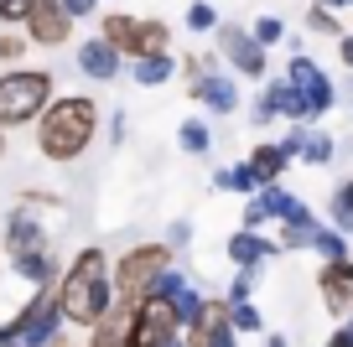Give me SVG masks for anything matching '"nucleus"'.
<instances>
[{
	"label": "nucleus",
	"mask_w": 353,
	"mask_h": 347,
	"mask_svg": "<svg viewBox=\"0 0 353 347\" xmlns=\"http://www.w3.org/2000/svg\"><path fill=\"white\" fill-rule=\"evenodd\" d=\"M52 301H57V316L68 326H94L104 311L114 306V285H110V254L99 244H88V249L73 254L63 275L52 285Z\"/></svg>",
	"instance_id": "nucleus-1"
},
{
	"label": "nucleus",
	"mask_w": 353,
	"mask_h": 347,
	"mask_svg": "<svg viewBox=\"0 0 353 347\" xmlns=\"http://www.w3.org/2000/svg\"><path fill=\"white\" fill-rule=\"evenodd\" d=\"M99 135V104L88 94H68V98H52L37 120V151L47 161L68 166L88 151V140Z\"/></svg>",
	"instance_id": "nucleus-2"
},
{
	"label": "nucleus",
	"mask_w": 353,
	"mask_h": 347,
	"mask_svg": "<svg viewBox=\"0 0 353 347\" xmlns=\"http://www.w3.org/2000/svg\"><path fill=\"white\" fill-rule=\"evenodd\" d=\"M47 104H52V73L47 67H11V73H0V130L37 125Z\"/></svg>",
	"instance_id": "nucleus-3"
},
{
	"label": "nucleus",
	"mask_w": 353,
	"mask_h": 347,
	"mask_svg": "<svg viewBox=\"0 0 353 347\" xmlns=\"http://www.w3.org/2000/svg\"><path fill=\"white\" fill-rule=\"evenodd\" d=\"M63 337V316H57L52 291H37L11 322L0 326V347H52Z\"/></svg>",
	"instance_id": "nucleus-4"
},
{
	"label": "nucleus",
	"mask_w": 353,
	"mask_h": 347,
	"mask_svg": "<svg viewBox=\"0 0 353 347\" xmlns=\"http://www.w3.org/2000/svg\"><path fill=\"white\" fill-rule=\"evenodd\" d=\"M176 254L166 249V244H135L130 254H120V264L110 270V285H114V301H141L145 291H151V280L161 270H172Z\"/></svg>",
	"instance_id": "nucleus-5"
},
{
	"label": "nucleus",
	"mask_w": 353,
	"mask_h": 347,
	"mask_svg": "<svg viewBox=\"0 0 353 347\" xmlns=\"http://www.w3.org/2000/svg\"><path fill=\"white\" fill-rule=\"evenodd\" d=\"M286 88L296 94V104H301V120H317V114H327L332 104H338V94H332V78L322 73L312 57H291V67H286Z\"/></svg>",
	"instance_id": "nucleus-6"
},
{
	"label": "nucleus",
	"mask_w": 353,
	"mask_h": 347,
	"mask_svg": "<svg viewBox=\"0 0 353 347\" xmlns=\"http://www.w3.org/2000/svg\"><path fill=\"white\" fill-rule=\"evenodd\" d=\"M47 207H57V197H26V202L11 207V218H6V249H11V260H21V254L52 244V239H47V223H42Z\"/></svg>",
	"instance_id": "nucleus-7"
},
{
	"label": "nucleus",
	"mask_w": 353,
	"mask_h": 347,
	"mask_svg": "<svg viewBox=\"0 0 353 347\" xmlns=\"http://www.w3.org/2000/svg\"><path fill=\"white\" fill-rule=\"evenodd\" d=\"M176 342H182V326H176L172 306L166 301H135L130 347H176Z\"/></svg>",
	"instance_id": "nucleus-8"
},
{
	"label": "nucleus",
	"mask_w": 353,
	"mask_h": 347,
	"mask_svg": "<svg viewBox=\"0 0 353 347\" xmlns=\"http://www.w3.org/2000/svg\"><path fill=\"white\" fill-rule=\"evenodd\" d=\"M213 36H219V52H213V57H223L239 78H265V52L254 47V36L244 32L239 21H219Z\"/></svg>",
	"instance_id": "nucleus-9"
},
{
	"label": "nucleus",
	"mask_w": 353,
	"mask_h": 347,
	"mask_svg": "<svg viewBox=\"0 0 353 347\" xmlns=\"http://www.w3.org/2000/svg\"><path fill=\"white\" fill-rule=\"evenodd\" d=\"M182 347H234L229 301H203V311L192 316V326H182Z\"/></svg>",
	"instance_id": "nucleus-10"
},
{
	"label": "nucleus",
	"mask_w": 353,
	"mask_h": 347,
	"mask_svg": "<svg viewBox=\"0 0 353 347\" xmlns=\"http://www.w3.org/2000/svg\"><path fill=\"white\" fill-rule=\"evenodd\" d=\"M254 202L265 207V223H281V228H322L317 213H312L301 197H291L281 182H276V187H260V192H254Z\"/></svg>",
	"instance_id": "nucleus-11"
},
{
	"label": "nucleus",
	"mask_w": 353,
	"mask_h": 347,
	"mask_svg": "<svg viewBox=\"0 0 353 347\" xmlns=\"http://www.w3.org/2000/svg\"><path fill=\"white\" fill-rule=\"evenodd\" d=\"M21 26H26V42H37V47H63L68 36H73V21L63 16L57 0H37Z\"/></svg>",
	"instance_id": "nucleus-12"
},
{
	"label": "nucleus",
	"mask_w": 353,
	"mask_h": 347,
	"mask_svg": "<svg viewBox=\"0 0 353 347\" xmlns=\"http://www.w3.org/2000/svg\"><path fill=\"white\" fill-rule=\"evenodd\" d=\"M276 145L291 161H307V166H327L332 156H338V140H332L327 130H312V125H291V135L276 140Z\"/></svg>",
	"instance_id": "nucleus-13"
},
{
	"label": "nucleus",
	"mask_w": 353,
	"mask_h": 347,
	"mask_svg": "<svg viewBox=\"0 0 353 347\" xmlns=\"http://www.w3.org/2000/svg\"><path fill=\"white\" fill-rule=\"evenodd\" d=\"M130 316H135L130 301H114L99 322L88 326V347H130Z\"/></svg>",
	"instance_id": "nucleus-14"
},
{
	"label": "nucleus",
	"mask_w": 353,
	"mask_h": 347,
	"mask_svg": "<svg viewBox=\"0 0 353 347\" xmlns=\"http://www.w3.org/2000/svg\"><path fill=\"white\" fill-rule=\"evenodd\" d=\"M188 94L203 98L213 114H234V109H239V83H234L229 73H203V78H192Z\"/></svg>",
	"instance_id": "nucleus-15"
},
{
	"label": "nucleus",
	"mask_w": 353,
	"mask_h": 347,
	"mask_svg": "<svg viewBox=\"0 0 353 347\" xmlns=\"http://www.w3.org/2000/svg\"><path fill=\"white\" fill-rule=\"evenodd\" d=\"M120 67H125V57L114 52V47H104L99 36H88V42L78 47V73L94 78V83H114V78H120Z\"/></svg>",
	"instance_id": "nucleus-16"
},
{
	"label": "nucleus",
	"mask_w": 353,
	"mask_h": 347,
	"mask_svg": "<svg viewBox=\"0 0 353 347\" xmlns=\"http://www.w3.org/2000/svg\"><path fill=\"white\" fill-rule=\"evenodd\" d=\"M276 239H265V233H229V260H234V270H254L260 275V264H270L276 260Z\"/></svg>",
	"instance_id": "nucleus-17"
},
{
	"label": "nucleus",
	"mask_w": 353,
	"mask_h": 347,
	"mask_svg": "<svg viewBox=\"0 0 353 347\" xmlns=\"http://www.w3.org/2000/svg\"><path fill=\"white\" fill-rule=\"evenodd\" d=\"M11 270L21 275L26 285H37V291H52L57 275H63V264H57V249L47 244V249H32V254H21V260H11Z\"/></svg>",
	"instance_id": "nucleus-18"
},
{
	"label": "nucleus",
	"mask_w": 353,
	"mask_h": 347,
	"mask_svg": "<svg viewBox=\"0 0 353 347\" xmlns=\"http://www.w3.org/2000/svg\"><path fill=\"white\" fill-rule=\"evenodd\" d=\"M317 295L332 316H343V322L353 316V285L343 280V264H322L317 270Z\"/></svg>",
	"instance_id": "nucleus-19"
},
{
	"label": "nucleus",
	"mask_w": 353,
	"mask_h": 347,
	"mask_svg": "<svg viewBox=\"0 0 353 347\" xmlns=\"http://www.w3.org/2000/svg\"><path fill=\"white\" fill-rule=\"evenodd\" d=\"M172 52V26L156 21V16H135V47H130V63L141 57H161Z\"/></svg>",
	"instance_id": "nucleus-20"
},
{
	"label": "nucleus",
	"mask_w": 353,
	"mask_h": 347,
	"mask_svg": "<svg viewBox=\"0 0 353 347\" xmlns=\"http://www.w3.org/2000/svg\"><path fill=\"white\" fill-rule=\"evenodd\" d=\"M244 166L254 171V182H260V187H276V182H281V171L291 166V156L281 151L276 140H260V145L250 151V161H244Z\"/></svg>",
	"instance_id": "nucleus-21"
},
{
	"label": "nucleus",
	"mask_w": 353,
	"mask_h": 347,
	"mask_svg": "<svg viewBox=\"0 0 353 347\" xmlns=\"http://www.w3.org/2000/svg\"><path fill=\"white\" fill-rule=\"evenodd\" d=\"M99 42L114 47L120 57H130V47H135V16H125V11L99 16Z\"/></svg>",
	"instance_id": "nucleus-22"
},
{
	"label": "nucleus",
	"mask_w": 353,
	"mask_h": 347,
	"mask_svg": "<svg viewBox=\"0 0 353 347\" xmlns=\"http://www.w3.org/2000/svg\"><path fill=\"white\" fill-rule=\"evenodd\" d=\"M213 187H219V192H244V197H254V192H260V182H254V171H250L244 161L219 166V171H213Z\"/></svg>",
	"instance_id": "nucleus-23"
},
{
	"label": "nucleus",
	"mask_w": 353,
	"mask_h": 347,
	"mask_svg": "<svg viewBox=\"0 0 353 347\" xmlns=\"http://www.w3.org/2000/svg\"><path fill=\"white\" fill-rule=\"evenodd\" d=\"M130 73H135V83H141V88H156V83H166V78L176 73V57H172V52L141 57V63H130Z\"/></svg>",
	"instance_id": "nucleus-24"
},
{
	"label": "nucleus",
	"mask_w": 353,
	"mask_h": 347,
	"mask_svg": "<svg viewBox=\"0 0 353 347\" xmlns=\"http://www.w3.org/2000/svg\"><path fill=\"white\" fill-rule=\"evenodd\" d=\"M312 254H317L322 264H348L353 254H348V239L343 233H332V228H317L312 233Z\"/></svg>",
	"instance_id": "nucleus-25"
},
{
	"label": "nucleus",
	"mask_w": 353,
	"mask_h": 347,
	"mask_svg": "<svg viewBox=\"0 0 353 347\" xmlns=\"http://www.w3.org/2000/svg\"><path fill=\"white\" fill-rule=\"evenodd\" d=\"M327 213H332V233H343V239H348V233H353V182H338Z\"/></svg>",
	"instance_id": "nucleus-26"
},
{
	"label": "nucleus",
	"mask_w": 353,
	"mask_h": 347,
	"mask_svg": "<svg viewBox=\"0 0 353 347\" xmlns=\"http://www.w3.org/2000/svg\"><path fill=\"white\" fill-rule=\"evenodd\" d=\"M203 301H208V295H203V291H198V285H192V280H188V285H182V291H176V295H172V301H166V306H172V316H176V326H192V316H198V311H203Z\"/></svg>",
	"instance_id": "nucleus-27"
},
{
	"label": "nucleus",
	"mask_w": 353,
	"mask_h": 347,
	"mask_svg": "<svg viewBox=\"0 0 353 347\" xmlns=\"http://www.w3.org/2000/svg\"><path fill=\"white\" fill-rule=\"evenodd\" d=\"M176 145H182L188 156H208V151H213V130H208L203 120H182V130H176Z\"/></svg>",
	"instance_id": "nucleus-28"
},
{
	"label": "nucleus",
	"mask_w": 353,
	"mask_h": 347,
	"mask_svg": "<svg viewBox=\"0 0 353 347\" xmlns=\"http://www.w3.org/2000/svg\"><path fill=\"white\" fill-rule=\"evenodd\" d=\"M229 326H234V337H254V332H265L260 311H254L250 301H234V306H229Z\"/></svg>",
	"instance_id": "nucleus-29"
},
{
	"label": "nucleus",
	"mask_w": 353,
	"mask_h": 347,
	"mask_svg": "<svg viewBox=\"0 0 353 347\" xmlns=\"http://www.w3.org/2000/svg\"><path fill=\"white\" fill-rule=\"evenodd\" d=\"M250 36H254V47H260V52H270L276 42H286V21H281V16H260Z\"/></svg>",
	"instance_id": "nucleus-30"
},
{
	"label": "nucleus",
	"mask_w": 353,
	"mask_h": 347,
	"mask_svg": "<svg viewBox=\"0 0 353 347\" xmlns=\"http://www.w3.org/2000/svg\"><path fill=\"white\" fill-rule=\"evenodd\" d=\"M307 32H317V36H343V26H338V16H332V11L312 6V11H307Z\"/></svg>",
	"instance_id": "nucleus-31"
},
{
	"label": "nucleus",
	"mask_w": 353,
	"mask_h": 347,
	"mask_svg": "<svg viewBox=\"0 0 353 347\" xmlns=\"http://www.w3.org/2000/svg\"><path fill=\"white\" fill-rule=\"evenodd\" d=\"M188 26L192 32H213V26H219V11H213L208 0H192L188 6Z\"/></svg>",
	"instance_id": "nucleus-32"
},
{
	"label": "nucleus",
	"mask_w": 353,
	"mask_h": 347,
	"mask_svg": "<svg viewBox=\"0 0 353 347\" xmlns=\"http://www.w3.org/2000/svg\"><path fill=\"white\" fill-rule=\"evenodd\" d=\"M37 0H0V26H21Z\"/></svg>",
	"instance_id": "nucleus-33"
},
{
	"label": "nucleus",
	"mask_w": 353,
	"mask_h": 347,
	"mask_svg": "<svg viewBox=\"0 0 353 347\" xmlns=\"http://www.w3.org/2000/svg\"><path fill=\"white\" fill-rule=\"evenodd\" d=\"M21 57H26V36L0 32V63H21Z\"/></svg>",
	"instance_id": "nucleus-34"
},
{
	"label": "nucleus",
	"mask_w": 353,
	"mask_h": 347,
	"mask_svg": "<svg viewBox=\"0 0 353 347\" xmlns=\"http://www.w3.org/2000/svg\"><path fill=\"white\" fill-rule=\"evenodd\" d=\"M250 291H254V270H239V275L229 280V306H234V301H250Z\"/></svg>",
	"instance_id": "nucleus-35"
},
{
	"label": "nucleus",
	"mask_w": 353,
	"mask_h": 347,
	"mask_svg": "<svg viewBox=\"0 0 353 347\" xmlns=\"http://www.w3.org/2000/svg\"><path fill=\"white\" fill-rule=\"evenodd\" d=\"M239 223H244V233H260V228H265V207L254 202V197H250V207H244V218H239Z\"/></svg>",
	"instance_id": "nucleus-36"
},
{
	"label": "nucleus",
	"mask_w": 353,
	"mask_h": 347,
	"mask_svg": "<svg viewBox=\"0 0 353 347\" xmlns=\"http://www.w3.org/2000/svg\"><path fill=\"white\" fill-rule=\"evenodd\" d=\"M57 6H63L68 21H78V16H94V6H99V0H57Z\"/></svg>",
	"instance_id": "nucleus-37"
},
{
	"label": "nucleus",
	"mask_w": 353,
	"mask_h": 347,
	"mask_svg": "<svg viewBox=\"0 0 353 347\" xmlns=\"http://www.w3.org/2000/svg\"><path fill=\"white\" fill-rule=\"evenodd\" d=\"M188 239H192V223H172V233H166V249L176 254V249H182Z\"/></svg>",
	"instance_id": "nucleus-38"
},
{
	"label": "nucleus",
	"mask_w": 353,
	"mask_h": 347,
	"mask_svg": "<svg viewBox=\"0 0 353 347\" xmlns=\"http://www.w3.org/2000/svg\"><path fill=\"white\" fill-rule=\"evenodd\" d=\"M327 347H353V316H348V322H343L338 332L327 337Z\"/></svg>",
	"instance_id": "nucleus-39"
},
{
	"label": "nucleus",
	"mask_w": 353,
	"mask_h": 347,
	"mask_svg": "<svg viewBox=\"0 0 353 347\" xmlns=\"http://www.w3.org/2000/svg\"><path fill=\"white\" fill-rule=\"evenodd\" d=\"M338 57L353 67V32H343V36H338Z\"/></svg>",
	"instance_id": "nucleus-40"
},
{
	"label": "nucleus",
	"mask_w": 353,
	"mask_h": 347,
	"mask_svg": "<svg viewBox=\"0 0 353 347\" xmlns=\"http://www.w3.org/2000/svg\"><path fill=\"white\" fill-rule=\"evenodd\" d=\"M322 11H343V6H348V0H317Z\"/></svg>",
	"instance_id": "nucleus-41"
},
{
	"label": "nucleus",
	"mask_w": 353,
	"mask_h": 347,
	"mask_svg": "<svg viewBox=\"0 0 353 347\" xmlns=\"http://www.w3.org/2000/svg\"><path fill=\"white\" fill-rule=\"evenodd\" d=\"M265 347H286V337H281V332H276V337H265Z\"/></svg>",
	"instance_id": "nucleus-42"
},
{
	"label": "nucleus",
	"mask_w": 353,
	"mask_h": 347,
	"mask_svg": "<svg viewBox=\"0 0 353 347\" xmlns=\"http://www.w3.org/2000/svg\"><path fill=\"white\" fill-rule=\"evenodd\" d=\"M343 280H348V285H353V260H348V264H343Z\"/></svg>",
	"instance_id": "nucleus-43"
},
{
	"label": "nucleus",
	"mask_w": 353,
	"mask_h": 347,
	"mask_svg": "<svg viewBox=\"0 0 353 347\" xmlns=\"http://www.w3.org/2000/svg\"><path fill=\"white\" fill-rule=\"evenodd\" d=\"M0 161H6V130H0Z\"/></svg>",
	"instance_id": "nucleus-44"
},
{
	"label": "nucleus",
	"mask_w": 353,
	"mask_h": 347,
	"mask_svg": "<svg viewBox=\"0 0 353 347\" xmlns=\"http://www.w3.org/2000/svg\"><path fill=\"white\" fill-rule=\"evenodd\" d=\"M52 347H73V342H63V337H57V342H52Z\"/></svg>",
	"instance_id": "nucleus-45"
},
{
	"label": "nucleus",
	"mask_w": 353,
	"mask_h": 347,
	"mask_svg": "<svg viewBox=\"0 0 353 347\" xmlns=\"http://www.w3.org/2000/svg\"><path fill=\"white\" fill-rule=\"evenodd\" d=\"M348 6H353V0H348Z\"/></svg>",
	"instance_id": "nucleus-46"
},
{
	"label": "nucleus",
	"mask_w": 353,
	"mask_h": 347,
	"mask_svg": "<svg viewBox=\"0 0 353 347\" xmlns=\"http://www.w3.org/2000/svg\"><path fill=\"white\" fill-rule=\"evenodd\" d=\"M176 347H182V342H176Z\"/></svg>",
	"instance_id": "nucleus-47"
}]
</instances>
